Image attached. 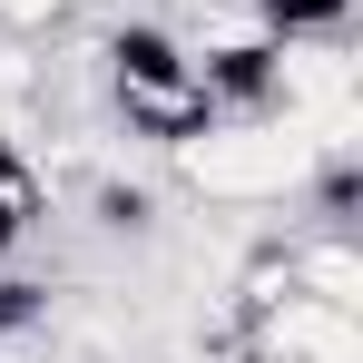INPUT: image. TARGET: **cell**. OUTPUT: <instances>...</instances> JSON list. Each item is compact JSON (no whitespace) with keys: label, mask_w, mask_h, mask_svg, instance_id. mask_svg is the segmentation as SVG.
I'll return each mask as SVG.
<instances>
[{"label":"cell","mask_w":363,"mask_h":363,"mask_svg":"<svg viewBox=\"0 0 363 363\" xmlns=\"http://www.w3.org/2000/svg\"><path fill=\"white\" fill-rule=\"evenodd\" d=\"M157 157H167V186H186L216 216H255V206H285L314 186V138L275 108H216L206 128H186Z\"/></svg>","instance_id":"obj_1"},{"label":"cell","mask_w":363,"mask_h":363,"mask_svg":"<svg viewBox=\"0 0 363 363\" xmlns=\"http://www.w3.org/2000/svg\"><path fill=\"white\" fill-rule=\"evenodd\" d=\"M99 89H108V118L118 138H147V147H177L186 128H206L226 99L206 89V69L186 60L177 40L157 30V20H128L108 30V50H99Z\"/></svg>","instance_id":"obj_2"},{"label":"cell","mask_w":363,"mask_h":363,"mask_svg":"<svg viewBox=\"0 0 363 363\" xmlns=\"http://www.w3.org/2000/svg\"><path fill=\"white\" fill-rule=\"evenodd\" d=\"M226 354L236 363H363V314H334V304L314 295H285L236 314V334H226Z\"/></svg>","instance_id":"obj_3"},{"label":"cell","mask_w":363,"mask_h":363,"mask_svg":"<svg viewBox=\"0 0 363 363\" xmlns=\"http://www.w3.org/2000/svg\"><path fill=\"white\" fill-rule=\"evenodd\" d=\"M285 285L334 314H363V245L354 226H314V236H285Z\"/></svg>","instance_id":"obj_4"},{"label":"cell","mask_w":363,"mask_h":363,"mask_svg":"<svg viewBox=\"0 0 363 363\" xmlns=\"http://www.w3.org/2000/svg\"><path fill=\"white\" fill-rule=\"evenodd\" d=\"M50 216V177H40V157H20V138H0V255L30 236Z\"/></svg>","instance_id":"obj_5"},{"label":"cell","mask_w":363,"mask_h":363,"mask_svg":"<svg viewBox=\"0 0 363 363\" xmlns=\"http://www.w3.org/2000/svg\"><path fill=\"white\" fill-rule=\"evenodd\" d=\"M0 138H10V108H0Z\"/></svg>","instance_id":"obj_6"}]
</instances>
